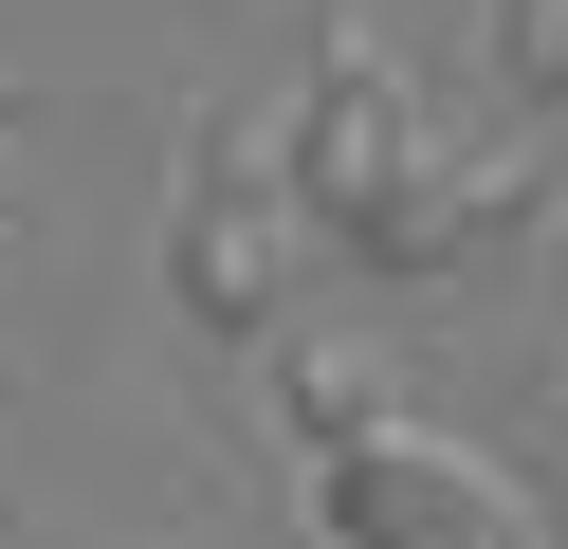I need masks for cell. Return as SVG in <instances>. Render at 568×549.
<instances>
[{"label": "cell", "instance_id": "5b68a950", "mask_svg": "<svg viewBox=\"0 0 568 549\" xmlns=\"http://www.w3.org/2000/svg\"><path fill=\"white\" fill-rule=\"evenodd\" d=\"M257 385H275V439H294L312 476H331V458H367V439H385V366H367V348H331V329H294V348H275Z\"/></svg>", "mask_w": 568, "mask_h": 549}, {"label": "cell", "instance_id": "7a4b0ae2", "mask_svg": "<svg viewBox=\"0 0 568 549\" xmlns=\"http://www.w3.org/2000/svg\"><path fill=\"white\" fill-rule=\"evenodd\" d=\"M404 165H422V129H404V92H385V37L331 19V37H312V73H294V110H275V183H294V202L348 238V220H367Z\"/></svg>", "mask_w": 568, "mask_h": 549}, {"label": "cell", "instance_id": "6da1fadb", "mask_svg": "<svg viewBox=\"0 0 568 549\" xmlns=\"http://www.w3.org/2000/svg\"><path fill=\"white\" fill-rule=\"evenodd\" d=\"M312 531H331V549H531V495L477 458V439L385 421L367 458H331V476H312Z\"/></svg>", "mask_w": 568, "mask_h": 549}, {"label": "cell", "instance_id": "ba28073f", "mask_svg": "<svg viewBox=\"0 0 568 549\" xmlns=\"http://www.w3.org/2000/svg\"><path fill=\"white\" fill-rule=\"evenodd\" d=\"M0 531H19V495H0Z\"/></svg>", "mask_w": 568, "mask_h": 549}, {"label": "cell", "instance_id": "3957f363", "mask_svg": "<svg viewBox=\"0 0 568 549\" xmlns=\"http://www.w3.org/2000/svg\"><path fill=\"white\" fill-rule=\"evenodd\" d=\"M165 275H184V312H202V329H257V293H275V183H257V129H239V110H184Z\"/></svg>", "mask_w": 568, "mask_h": 549}, {"label": "cell", "instance_id": "52a82bcc", "mask_svg": "<svg viewBox=\"0 0 568 549\" xmlns=\"http://www.w3.org/2000/svg\"><path fill=\"white\" fill-rule=\"evenodd\" d=\"M550 275H568V220H550Z\"/></svg>", "mask_w": 568, "mask_h": 549}, {"label": "cell", "instance_id": "8992f818", "mask_svg": "<svg viewBox=\"0 0 568 549\" xmlns=\"http://www.w3.org/2000/svg\"><path fill=\"white\" fill-rule=\"evenodd\" d=\"M495 73L514 92H568V0H495Z\"/></svg>", "mask_w": 568, "mask_h": 549}, {"label": "cell", "instance_id": "277c9868", "mask_svg": "<svg viewBox=\"0 0 568 549\" xmlns=\"http://www.w3.org/2000/svg\"><path fill=\"white\" fill-rule=\"evenodd\" d=\"M531 220V146H458V165H404L367 220H348V256H385V275H458V256H495Z\"/></svg>", "mask_w": 568, "mask_h": 549}]
</instances>
